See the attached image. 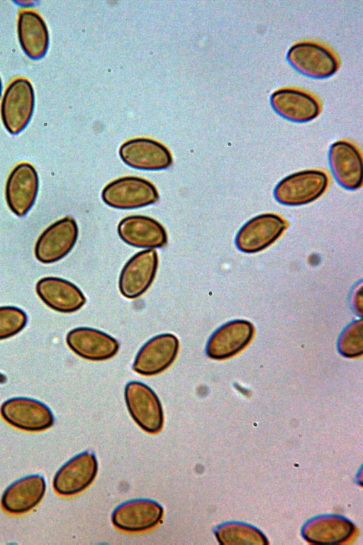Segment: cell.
Wrapping results in <instances>:
<instances>
[{
  "instance_id": "52a82bcc",
  "label": "cell",
  "mask_w": 363,
  "mask_h": 545,
  "mask_svg": "<svg viewBox=\"0 0 363 545\" xmlns=\"http://www.w3.org/2000/svg\"><path fill=\"white\" fill-rule=\"evenodd\" d=\"M2 418L11 425L28 431H40L51 427L54 417L45 404L28 397H13L1 406Z\"/></svg>"
},
{
  "instance_id": "ba28073f",
  "label": "cell",
  "mask_w": 363,
  "mask_h": 545,
  "mask_svg": "<svg viewBox=\"0 0 363 545\" xmlns=\"http://www.w3.org/2000/svg\"><path fill=\"white\" fill-rule=\"evenodd\" d=\"M158 265L157 253L149 248L135 254L124 265L119 277L122 295L135 299L144 294L153 282Z\"/></svg>"
},
{
  "instance_id": "5bb4252c",
  "label": "cell",
  "mask_w": 363,
  "mask_h": 545,
  "mask_svg": "<svg viewBox=\"0 0 363 545\" xmlns=\"http://www.w3.org/2000/svg\"><path fill=\"white\" fill-rule=\"evenodd\" d=\"M119 155L126 165L143 170H161L172 163V157L167 148L145 138L125 141L120 148Z\"/></svg>"
},
{
  "instance_id": "2e32d148",
  "label": "cell",
  "mask_w": 363,
  "mask_h": 545,
  "mask_svg": "<svg viewBox=\"0 0 363 545\" xmlns=\"http://www.w3.org/2000/svg\"><path fill=\"white\" fill-rule=\"evenodd\" d=\"M117 231L120 238L133 246L162 248L167 243V234L164 226L149 216H126L119 222Z\"/></svg>"
},
{
  "instance_id": "5b68a950",
  "label": "cell",
  "mask_w": 363,
  "mask_h": 545,
  "mask_svg": "<svg viewBox=\"0 0 363 545\" xmlns=\"http://www.w3.org/2000/svg\"><path fill=\"white\" fill-rule=\"evenodd\" d=\"M286 58L291 66L301 74L315 78H327L336 72L338 60L326 47L311 41L293 45Z\"/></svg>"
},
{
  "instance_id": "7c38bea8",
  "label": "cell",
  "mask_w": 363,
  "mask_h": 545,
  "mask_svg": "<svg viewBox=\"0 0 363 545\" xmlns=\"http://www.w3.org/2000/svg\"><path fill=\"white\" fill-rule=\"evenodd\" d=\"M164 510L158 502L148 499H135L118 505L113 512L111 520L118 529L127 532H141L157 526Z\"/></svg>"
},
{
  "instance_id": "3957f363",
  "label": "cell",
  "mask_w": 363,
  "mask_h": 545,
  "mask_svg": "<svg viewBox=\"0 0 363 545\" xmlns=\"http://www.w3.org/2000/svg\"><path fill=\"white\" fill-rule=\"evenodd\" d=\"M124 396L130 416L143 430L150 434L161 431L164 424L162 407L150 387L130 381L125 387Z\"/></svg>"
},
{
  "instance_id": "7402d4cb",
  "label": "cell",
  "mask_w": 363,
  "mask_h": 545,
  "mask_svg": "<svg viewBox=\"0 0 363 545\" xmlns=\"http://www.w3.org/2000/svg\"><path fill=\"white\" fill-rule=\"evenodd\" d=\"M18 38L23 51L32 59L43 57L49 46V32L42 16L32 10H23L17 21Z\"/></svg>"
},
{
  "instance_id": "9c48e42d",
  "label": "cell",
  "mask_w": 363,
  "mask_h": 545,
  "mask_svg": "<svg viewBox=\"0 0 363 545\" xmlns=\"http://www.w3.org/2000/svg\"><path fill=\"white\" fill-rule=\"evenodd\" d=\"M97 471L98 462L95 455L89 451L80 453L57 471L53 479L54 490L60 495H76L91 485Z\"/></svg>"
},
{
  "instance_id": "484cf974",
  "label": "cell",
  "mask_w": 363,
  "mask_h": 545,
  "mask_svg": "<svg viewBox=\"0 0 363 545\" xmlns=\"http://www.w3.org/2000/svg\"><path fill=\"white\" fill-rule=\"evenodd\" d=\"M1 92H2V83H1V78H0V97L1 95Z\"/></svg>"
},
{
  "instance_id": "44dd1931",
  "label": "cell",
  "mask_w": 363,
  "mask_h": 545,
  "mask_svg": "<svg viewBox=\"0 0 363 545\" xmlns=\"http://www.w3.org/2000/svg\"><path fill=\"white\" fill-rule=\"evenodd\" d=\"M329 160L338 182L354 189L362 185V160L358 149L346 141H337L330 148Z\"/></svg>"
},
{
  "instance_id": "277c9868",
  "label": "cell",
  "mask_w": 363,
  "mask_h": 545,
  "mask_svg": "<svg viewBox=\"0 0 363 545\" xmlns=\"http://www.w3.org/2000/svg\"><path fill=\"white\" fill-rule=\"evenodd\" d=\"M328 184L327 175L320 170H308L294 173L284 178L275 188L278 202L286 205L310 203L325 191Z\"/></svg>"
},
{
  "instance_id": "d6986e66",
  "label": "cell",
  "mask_w": 363,
  "mask_h": 545,
  "mask_svg": "<svg viewBox=\"0 0 363 545\" xmlns=\"http://www.w3.org/2000/svg\"><path fill=\"white\" fill-rule=\"evenodd\" d=\"M36 292L45 304L62 313L76 312L86 301L82 292L75 285L60 277L41 278L36 284Z\"/></svg>"
},
{
  "instance_id": "8fae6325",
  "label": "cell",
  "mask_w": 363,
  "mask_h": 545,
  "mask_svg": "<svg viewBox=\"0 0 363 545\" xmlns=\"http://www.w3.org/2000/svg\"><path fill=\"white\" fill-rule=\"evenodd\" d=\"M287 226L286 221L279 215H259L240 229L236 238L237 246L246 253L262 251L277 240Z\"/></svg>"
},
{
  "instance_id": "603a6c76",
  "label": "cell",
  "mask_w": 363,
  "mask_h": 545,
  "mask_svg": "<svg viewBox=\"0 0 363 545\" xmlns=\"http://www.w3.org/2000/svg\"><path fill=\"white\" fill-rule=\"evenodd\" d=\"M352 526L340 518H324L311 522L306 530L308 540L317 544H333L347 539L351 534Z\"/></svg>"
},
{
  "instance_id": "ac0fdd59",
  "label": "cell",
  "mask_w": 363,
  "mask_h": 545,
  "mask_svg": "<svg viewBox=\"0 0 363 545\" xmlns=\"http://www.w3.org/2000/svg\"><path fill=\"white\" fill-rule=\"evenodd\" d=\"M271 104L279 115L294 122L311 121L320 111V105L313 96L294 88L276 90L271 96Z\"/></svg>"
},
{
  "instance_id": "d4e9b609",
  "label": "cell",
  "mask_w": 363,
  "mask_h": 545,
  "mask_svg": "<svg viewBox=\"0 0 363 545\" xmlns=\"http://www.w3.org/2000/svg\"><path fill=\"white\" fill-rule=\"evenodd\" d=\"M339 349L342 355L354 358L362 354V320L351 324L342 334L339 341Z\"/></svg>"
},
{
  "instance_id": "9a60e30c",
  "label": "cell",
  "mask_w": 363,
  "mask_h": 545,
  "mask_svg": "<svg viewBox=\"0 0 363 545\" xmlns=\"http://www.w3.org/2000/svg\"><path fill=\"white\" fill-rule=\"evenodd\" d=\"M68 346L76 354L90 360H104L113 357L119 349L118 341L97 329L79 327L67 335Z\"/></svg>"
},
{
  "instance_id": "e0dca14e",
  "label": "cell",
  "mask_w": 363,
  "mask_h": 545,
  "mask_svg": "<svg viewBox=\"0 0 363 545\" xmlns=\"http://www.w3.org/2000/svg\"><path fill=\"white\" fill-rule=\"evenodd\" d=\"M253 334L254 327L249 321L236 320L226 324L211 336L206 346V353L213 359L230 358L249 344Z\"/></svg>"
},
{
  "instance_id": "7a4b0ae2",
  "label": "cell",
  "mask_w": 363,
  "mask_h": 545,
  "mask_svg": "<svg viewBox=\"0 0 363 545\" xmlns=\"http://www.w3.org/2000/svg\"><path fill=\"white\" fill-rule=\"evenodd\" d=\"M101 197L106 204L120 209H130L152 204L159 193L150 181L134 176L116 179L104 188Z\"/></svg>"
},
{
  "instance_id": "4fadbf2b",
  "label": "cell",
  "mask_w": 363,
  "mask_h": 545,
  "mask_svg": "<svg viewBox=\"0 0 363 545\" xmlns=\"http://www.w3.org/2000/svg\"><path fill=\"white\" fill-rule=\"evenodd\" d=\"M179 346V340L174 334H162L154 336L140 349L133 368L143 375L160 373L174 362Z\"/></svg>"
},
{
  "instance_id": "cb8c5ba5",
  "label": "cell",
  "mask_w": 363,
  "mask_h": 545,
  "mask_svg": "<svg viewBox=\"0 0 363 545\" xmlns=\"http://www.w3.org/2000/svg\"><path fill=\"white\" fill-rule=\"evenodd\" d=\"M27 316L21 309L16 307H0V340L13 336L26 326Z\"/></svg>"
},
{
  "instance_id": "ffe728a7",
  "label": "cell",
  "mask_w": 363,
  "mask_h": 545,
  "mask_svg": "<svg viewBox=\"0 0 363 545\" xmlns=\"http://www.w3.org/2000/svg\"><path fill=\"white\" fill-rule=\"evenodd\" d=\"M46 483L38 474L21 478L11 484L4 492L1 504L11 514H22L34 508L44 497Z\"/></svg>"
},
{
  "instance_id": "8992f818",
  "label": "cell",
  "mask_w": 363,
  "mask_h": 545,
  "mask_svg": "<svg viewBox=\"0 0 363 545\" xmlns=\"http://www.w3.org/2000/svg\"><path fill=\"white\" fill-rule=\"evenodd\" d=\"M78 237L76 221L67 216L49 226L38 237L34 253L43 263L57 262L72 249Z\"/></svg>"
},
{
  "instance_id": "30bf717a",
  "label": "cell",
  "mask_w": 363,
  "mask_h": 545,
  "mask_svg": "<svg viewBox=\"0 0 363 545\" xmlns=\"http://www.w3.org/2000/svg\"><path fill=\"white\" fill-rule=\"evenodd\" d=\"M38 187L35 168L28 163L18 164L6 183L5 196L9 209L18 216H25L35 203Z\"/></svg>"
},
{
  "instance_id": "6da1fadb",
  "label": "cell",
  "mask_w": 363,
  "mask_h": 545,
  "mask_svg": "<svg viewBox=\"0 0 363 545\" xmlns=\"http://www.w3.org/2000/svg\"><path fill=\"white\" fill-rule=\"evenodd\" d=\"M35 94L32 84L16 78L6 87L1 99L0 114L6 131L16 135L29 123L34 110Z\"/></svg>"
}]
</instances>
